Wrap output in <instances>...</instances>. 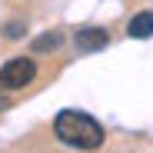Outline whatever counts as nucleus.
<instances>
[{
  "mask_svg": "<svg viewBox=\"0 0 153 153\" xmlns=\"http://www.w3.org/2000/svg\"><path fill=\"white\" fill-rule=\"evenodd\" d=\"M53 133L60 143L73 150H100L103 146V126L83 110H60L53 117Z\"/></svg>",
  "mask_w": 153,
  "mask_h": 153,
  "instance_id": "1",
  "label": "nucleus"
},
{
  "mask_svg": "<svg viewBox=\"0 0 153 153\" xmlns=\"http://www.w3.org/2000/svg\"><path fill=\"white\" fill-rule=\"evenodd\" d=\"M33 76H37V63L30 57H13L0 67V87L4 90H23V87L33 83Z\"/></svg>",
  "mask_w": 153,
  "mask_h": 153,
  "instance_id": "2",
  "label": "nucleus"
},
{
  "mask_svg": "<svg viewBox=\"0 0 153 153\" xmlns=\"http://www.w3.org/2000/svg\"><path fill=\"white\" fill-rule=\"evenodd\" d=\"M73 47L80 50V53H97V50L110 47V33L100 30V27H80L73 33Z\"/></svg>",
  "mask_w": 153,
  "mask_h": 153,
  "instance_id": "3",
  "label": "nucleus"
},
{
  "mask_svg": "<svg viewBox=\"0 0 153 153\" xmlns=\"http://www.w3.org/2000/svg\"><path fill=\"white\" fill-rule=\"evenodd\" d=\"M126 37L130 40H150L153 37V10H140L126 23Z\"/></svg>",
  "mask_w": 153,
  "mask_h": 153,
  "instance_id": "4",
  "label": "nucleus"
},
{
  "mask_svg": "<svg viewBox=\"0 0 153 153\" xmlns=\"http://www.w3.org/2000/svg\"><path fill=\"white\" fill-rule=\"evenodd\" d=\"M60 47H63V33H60V30L40 33V37L30 43V50H33V53H47V50H60Z\"/></svg>",
  "mask_w": 153,
  "mask_h": 153,
  "instance_id": "5",
  "label": "nucleus"
},
{
  "mask_svg": "<svg viewBox=\"0 0 153 153\" xmlns=\"http://www.w3.org/2000/svg\"><path fill=\"white\" fill-rule=\"evenodd\" d=\"M23 33H27V20H7L4 23V37L7 40H20Z\"/></svg>",
  "mask_w": 153,
  "mask_h": 153,
  "instance_id": "6",
  "label": "nucleus"
},
{
  "mask_svg": "<svg viewBox=\"0 0 153 153\" xmlns=\"http://www.w3.org/2000/svg\"><path fill=\"white\" fill-rule=\"evenodd\" d=\"M0 110H7V97H0Z\"/></svg>",
  "mask_w": 153,
  "mask_h": 153,
  "instance_id": "7",
  "label": "nucleus"
}]
</instances>
